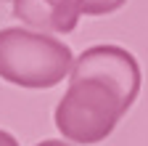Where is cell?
<instances>
[{
	"label": "cell",
	"mask_w": 148,
	"mask_h": 146,
	"mask_svg": "<svg viewBox=\"0 0 148 146\" xmlns=\"http://www.w3.org/2000/svg\"><path fill=\"white\" fill-rule=\"evenodd\" d=\"M132 106L122 90L103 77H71L56 106V127L74 143H98L114 133Z\"/></svg>",
	"instance_id": "6da1fadb"
},
{
	"label": "cell",
	"mask_w": 148,
	"mask_h": 146,
	"mask_svg": "<svg viewBox=\"0 0 148 146\" xmlns=\"http://www.w3.org/2000/svg\"><path fill=\"white\" fill-rule=\"evenodd\" d=\"M74 66L71 48L42 32L0 29V77L21 88H53Z\"/></svg>",
	"instance_id": "7a4b0ae2"
},
{
	"label": "cell",
	"mask_w": 148,
	"mask_h": 146,
	"mask_svg": "<svg viewBox=\"0 0 148 146\" xmlns=\"http://www.w3.org/2000/svg\"><path fill=\"white\" fill-rule=\"evenodd\" d=\"M71 77H103L114 82L130 104H135L138 90H140V66L130 51L119 45H92L74 61L69 80Z\"/></svg>",
	"instance_id": "3957f363"
},
{
	"label": "cell",
	"mask_w": 148,
	"mask_h": 146,
	"mask_svg": "<svg viewBox=\"0 0 148 146\" xmlns=\"http://www.w3.org/2000/svg\"><path fill=\"white\" fill-rule=\"evenodd\" d=\"M13 13L32 29L66 35L79 21L82 0H13Z\"/></svg>",
	"instance_id": "277c9868"
},
{
	"label": "cell",
	"mask_w": 148,
	"mask_h": 146,
	"mask_svg": "<svg viewBox=\"0 0 148 146\" xmlns=\"http://www.w3.org/2000/svg\"><path fill=\"white\" fill-rule=\"evenodd\" d=\"M127 3V0H82V13L87 16H103V13H111Z\"/></svg>",
	"instance_id": "5b68a950"
},
{
	"label": "cell",
	"mask_w": 148,
	"mask_h": 146,
	"mask_svg": "<svg viewBox=\"0 0 148 146\" xmlns=\"http://www.w3.org/2000/svg\"><path fill=\"white\" fill-rule=\"evenodd\" d=\"M0 146H18V141H16L8 130H0Z\"/></svg>",
	"instance_id": "8992f818"
},
{
	"label": "cell",
	"mask_w": 148,
	"mask_h": 146,
	"mask_svg": "<svg viewBox=\"0 0 148 146\" xmlns=\"http://www.w3.org/2000/svg\"><path fill=\"white\" fill-rule=\"evenodd\" d=\"M37 146H69V143H66V141H56V138H48V141L37 143Z\"/></svg>",
	"instance_id": "52a82bcc"
}]
</instances>
